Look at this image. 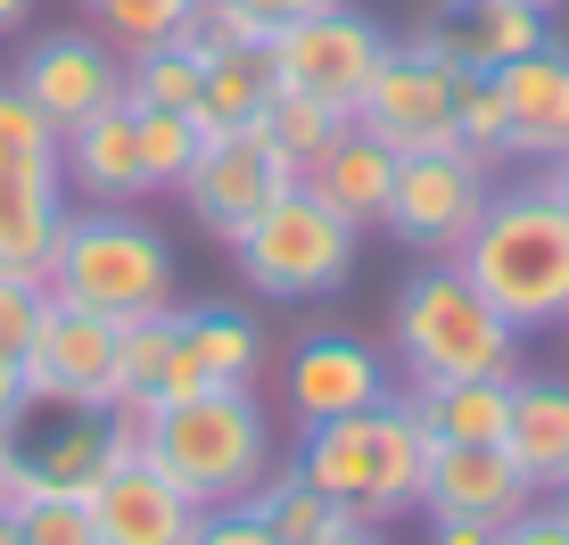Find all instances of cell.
<instances>
[{
    "mask_svg": "<svg viewBox=\"0 0 569 545\" xmlns=\"http://www.w3.org/2000/svg\"><path fill=\"white\" fill-rule=\"evenodd\" d=\"M83 9H91V26H100L116 50H149V42H173L199 0H83Z\"/></svg>",
    "mask_w": 569,
    "mask_h": 545,
    "instance_id": "obj_30",
    "label": "cell"
},
{
    "mask_svg": "<svg viewBox=\"0 0 569 545\" xmlns=\"http://www.w3.org/2000/svg\"><path fill=\"white\" fill-rule=\"evenodd\" d=\"M132 116H141V174H149V190H182V174L199 166L207 132L190 125L182 108H132Z\"/></svg>",
    "mask_w": 569,
    "mask_h": 545,
    "instance_id": "obj_29",
    "label": "cell"
},
{
    "mask_svg": "<svg viewBox=\"0 0 569 545\" xmlns=\"http://www.w3.org/2000/svg\"><path fill=\"white\" fill-rule=\"evenodd\" d=\"M272 100V67L264 50H207V75H199V108H190V125L199 132H240L257 125Z\"/></svg>",
    "mask_w": 569,
    "mask_h": 545,
    "instance_id": "obj_24",
    "label": "cell"
},
{
    "mask_svg": "<svg viewBox=\"0 0 569 545\" xmlns=\"http://www.w3.org/2000/svg\"><path fill=\"white\" fill-rule=\"evenodd\" d=\"M528 9H561V0H528Z\"/></svg>",
    "mask_w": 569,
    "mask_h": 545,
    "instance_id": "obj_43",
    "label": "cell"
},
{
    "mask_svg": "<svg viewBox=\"0 0 569 545\" xmlns=\"http://www.w3.org/2000/svg\"><path fill=\"white\" fill-rule=\"evenodd\" d=\"M83 504H91L100 545H190V537H199V521H207V504H190L149 455L100 463V479L83 488Z\"/></svg>",
    "mask_w": 569,
    "mask_h": 545,
    "instance_id": "obj_13",
    "label": "cell"
},
{
    "mask_svg": "<svg viewBox=\"0 0 569 545\" xmlns=\"http://www.w3.org/2000/svg\"><path fill=\"white\" fill-rule=\"evenodd\" d=\"M545 190H553V207L569 216V158H545Z\"/></svg>",
    "mask_w": 569,
    "mask_h": 545,
    "instance_id": "obj_40",
    "label": "cell"
},
{
    "mask_svg": "<svg viewBox=\"0 0 569 545\" xmlns=\"http://www.w3.org/2000/svg\"><path fill=\"white\" fill-rule=\"evenodd\" d=\"M248 513H257L281 545H313V537H330V529H339V521H356L339 496H322V488H313L298 463H272V472H264V488L248 496Z\"/></svg>",
    "mask_w": 569,
    "mask_h": 545,
    "instance_id": "obj_25",
    "label": "cell"
},
{
    "mask_svg": "<svg viewBox=\"0 0 569 545\" xmlns=\"http://www.w3.org/2000/svg\"><path fill=\"white\" fill-rule=\"evenodd\" d=\"M199 75L207 58L173 33V42H149V50H124V100L132 108H199Z\"/></svg>",
    "mask_w": 569,
    "mask_h": 545,
    "instance_id": "obj_26",
    "label": "cell"
},
{
    "mask_svg": "<svg viewBox=\"0 0 569 545\" xmlns=\"http://www.w3.org/2000/svg\"><path fill=\"white\" fill-rule=\"evenodd\" d=\"M298 182H306L322 207H339V216L356 224V231H371V224L388 216V182H397V158H388V149L371 141L356 116H347V125H339V141H330L322 158H313V166L298 174Z\"/></svg>",
    "mask_w": 569,
    "mask_h": 545,
    "instance_id": "obj_20",
    "label": "cell"
},
{
    "mask_svg": "<svg viewBox=\"0 0 569 545\" xmlns=\"http://www.w3.org/2000/svg\"><path fill=\"white\" fill-rule=\"evenodd\" d=\"M397 397L363 339H339V330H313V339L289 356V405L298 422H339V414H363V405Z\"/></svg>",
    "mask_w": 569,
    "mask_h": 545,
    "instance_id": "obj_17",
    "label": "cell"
},
{
    "mask_svg": "<svg viewBox=\"0 0 569 545\" xmlns=\"http://www.w3.org/2000/svg\"><path fill=\"white\" fill-rule=\"evenodd\" d=\"M141 455L173 479L190 504H248L264 488L272 430H264V405L257 388H199V397H149L141 414Z\"/></svg>",
    "mask_w": 569,
    "mask_h": 545,
    "instance_id": "obj_1",
    "label": "cell"
},
{
    "mask_svg": "<svg viewBox=\"0 0 569 545\" xmlns=\"http://www.w3.org/2000/svg\"><path fill=\"white\" fill-rule=\"evenodd\" d=\"M455 58H446L429 33L413 42H388L380 75H371V91L356 100V125L371 141L388 149V158H429V149H462V125H455Z\"/></svg>",
    "mask_w": 569,
    "mask_h": 545,
    "instance_id": "obj_7",
    "label": "cell"
},
{
    "mask_svg": "<svg viewBox=\"0 0 569 545\" xmlns=\"http://www.w3.org/2000/svg\"><path fill=\"white\" fill-rule=\"evenodd\" d=\"M42 315H50L42 272H0V356H26V339H33Z\"/></svg>",
    "mask_w": 569,
    "mask_h": 545,
    "instance_id": "obj_33",
    "label": "cell"
},
{
    "mask_svg": "<svg viewBox=\"0 0 569 545\" xmlns=\"http://www.w3.org/2000/svg\"><path fill=\"white\" fill-rule=\"evenodd\" d=\"M26 397L33 405H58V414H108L116 405V323L108 315H83V306H58L33 323L26 339Z\"/></svg>",
    "mask_w": 569,
    "mask_h": 545,
    "instance_id": "obj_10",
    "label": "cell"
},
{
    "mask_svg": "<svg viewBox=\"0 0 569 545\" xmlns=\"http://www.w3.org/2000/svg\"><path fill=\"white\" fill-rule=\"evenodd\" d=\"M33 414V397H26V364L17 356H0V438H17V422Z\"/></svg>",
    "mask_w": 569,
    "mask_h": 545,
    "instance_id": "obj_36",
    "label": "cell"
},
{
    "mask_svg": "<svg viewBox=\"0 0 569 545\" xmlns=\"http://www.w3.org/2000/svg\"><path fill=\"white\" fill-rule=\"evenodd\" d=\"M257 125H264V141L281 149V158L298 166V174H306L330 141H339V125H347V116H339V108H322V100H306V91H289V83H272V100H264Z\"/></svg>",
    "mask_w": 569,
    "mask_h": 545,
    "instance_id": "obj_28",
    "label": "cell"
},
{
    "mask_svg": "<svg viewBox=\"0 0 569 545\" xmlns=\"http://www.w3.org/2000/svg\"><path fill=\"white\" fill-rule=\"evenodd\" d=\"M455 265L512 330H553L569 315V216L545 182L496 190L470 240L455 248Z\"/></svg>",
    "mask_w": 569,
    "mask_h": 545,
    "instance_id": "obj_2",
    "label": "cell"
},
{
    "mask_svg": "<svg viewBox=\"0 0 569 545\" xmlns=\"http://www.w3.org/2000/svg\"><path fill=\"white\" fill-rule=\"evenodd\" d=\"M313 545H388V537L371 529V521H339V529H330V537H313Z\"/></svg>",
    "mask_w": 569,
    "mask_h": 545,
    "instance_id": "obj_39",
    "label": "cell"
},
{
    "mask_svg": "<svg viewBox=\"0 0 569 545\" xmlns=\"http://www.w3.org/2000/svg\"><path fill=\"white\" fill-rule=\"evenodd\" d=\"M231 9H248V17L272 33V26H298V17H313V9H339V0H231Z\"/></svg>",
    "mask_w": 569,
    "mask_h": 545,
    "instance_id": "obj_37",
    "label": "cell"
},
{
    "mask_svg": "<svg viewBox=\"0 0 569 545\" xmlns=\"http://www.w3.org/2000/svg\"><path fill=\"white\" fill-rule=\"evenodd\" d=\"M67 224V174L58 166H0V272H42Z\"/></svg>",
    "mask_w": 569,
    "mask_h": 545,
    "instance_id": "obj_21",
    "label": "cell"
},
{
    "mask_svg": "<svg viewBox=\"0 0 569 545\" xmlns=\"http://www.w3.org/2000/svg\"><path fill=\"white\" fill-rule=\"evenodd\" d=\"M429 545H496V521H429Z\"/></svg>",
    "mask_w": 569,
    "mask_h": 545,
    "instance_id": "obj_38",
    "label": "cell"
},
{
    "mask_svg": "<svg viewBox=\"0 0 569 545\" xmlns=\"http://www.w3.org/2000/svg\"><path fill=\"white\" fill-rule=\"evenodd\" d=\"M388 339H397L405 388L413 380H503L520 373V330L462 281L455 257L421 265L388 306Z\"/></svg>",
    "mask_w": 569,
    "mask_h": 545,
    "instance_id": "obj_4",
    "label": "cell"
},
{
    "mask_svg": "<svg viewBox=\"0 0 569 545\" xmlns=\"http://www.w3.org/2000/svg\"><path fill=\"white\" fill-rule=\"evenodd\" d=\"M190 545H281V537H272L264 521L248 513V504H214V513L199 521V537H190Z\"/></svg>",
    "mask_w": 569,
    "mask_h": 545,
    "instance_id": "obj_35",
    "label": "cell"
},
{
    "mask_svg": "<svg viewBox=\"0 0 569 545\" xmlns=\"http://www.w3.org/2000/svg\"><path fill=\"white\" fill-rule=\"evenodd\" d=\"M421 33L455 58V67L496 75L503 58L553 42V9H528V0H446V17H429Z\"/></svg>",
    "mask_w": 569,
    "mask_h": 545,
    "instance_id": "obj_18",
    "label": "cell"
},
{
    "mask_svg": "<svg viewBox=\"0 0 569 545\" xmlns=\"http://www.w3.org/2000/svg\"><path fill=\"white\" fill-rule=\"evenodd\" d=\"M9 472H17V438H0V496H9ZM9 513V504H0Z\"/></svg>",
    "mask_w": 569,
    "mask_h": 545,
    "instance_id": "obj_42",
    "label": "cell"
},
{
    "mask_svg": "<svg viewBox=\"0 0 569 545\" xmlns=\"http://www.w3.org/2000/svg\"><path fill=\"white\" fill-rule=\"evenodd\" d=\"M223 248L240 257L248 289H264V298L298 306V298H330V289L356 281L363 231L347 224L339 207H322L306 182H289L281 199H264V216H248Z\"/></svg>",
    "mask_w": 569,
    "mask_h": 545,
    "instance_id": "obj_6",
    "label": "cell"
},
{
    "mask_svg": "<svg viewBox=\"0 0 569 545\" xmlns=\"http://www.w3.org/2000/svg\"><path fill=\"white\" fill-rule=\"evenodd\" d=\"M17 545H100V529H91V504L42 488L33 504H17Z\"/></svg>",
    "mask_w": 569,
    "mask_h": 545,
    "instance_id": "obj_32",
    "label": "cell"
},
{
    "mask_svg": "<svg viewBox=\"0 0 569 545\" xmlns=\"http://www.w3.org/2000/svg\"><path fill=\"white\" fill-rule=\"evenodd\" d=\"M42 281L58 306H83V315H108V323L166 315L173 306V248L132 207H83V216L58 224Z\"/></svg>",
    "mask_w": 569,
    "mask_h": 545,
    "instance_id": "obj_5",
    "label": "cell"
},
{
    "mask_svg": "<svg viewBox=\"0 0 569 545\" xmlns=\"http://www.w3.org/2000/svg\"><path fill=\"white\" fill-rule=\"evenodd\" d=\"M429 438L421 414L397 397L363 405V414H339V422H306V446H298V472L313 479L322 496H339L356 521L388 529V521L421 513V479H429Z\"/></svg>",
    "mask_w": 569,
    "mask_h": 545,
    "instance_id": "obj_3",
    "label": "cell"
},
{
    "mask_svg": "<svg viewBox=\"0 0 569 545\" xmlns=\"http://www.w3.org/2000/svg\"><path fill=\"white\" fill-rule=\"evenodd\" d=\"M100 463H108V422L100 414H67V430H58L50 446H33L26 472L42 479L50 496H83L91 479H100Z\"/></svg>",
    "mask_w": 569,
    "mask_h": 545,
    "instance_id": "obj_27",
    "label": "cell"
},
{
    "mask_svg": "<svg viewBox=\"0 0 569 545\" xmlns=\"http://www.w3.org/2000/svg\"><path fill=\"white\" fill-rule=\"evenodd\" d=\"M298 182V166L264 141V125H240V132H207L199 141V166L182 174V199L214 240H231L248 216H264V199Z\"/></svg>",
    "mask_w": 569,
    "mask_h": 545,
    "instance_id": "obj_11",
    "label": "cell"
},
{
    "mask_svg": "<svg viewBox=\"0 0 569 545\" xmlns=\"http://www.w3.org/2000/svg\"><path fill=\"white\" fill-rule=\"evenodd\" d=\"M58 174H67V190H83L91 207L149 199V174H141V116H132V100H108V108H91L83 125L58 132Z\"/></svg>",
    "mask_w": 569,
    "mask_h": 545,
    "instance_id": "obj_15",
    "label": "cell"
},
{
    "mask_svg": "<svg viewBox=\"0 0 569 545\" xmlns=\"http://www.w3.org/2000/svg\"><path fill=\"white\" fill-rule=\"evenodd\" d=\"M380 58H388V33L371 26L363 9H347V0L264 33L272 83L306 91V100H322V108H339V116H356V100L371 91V75H380Z\"/></svg>",
    "mask_w": 569,
    "mask_h": 545,
    "instance_id": "obj_9",
    "label": "cell"
},
{
    "mask_svg": "<svg viewBox=\"0 0 569 545\" xmlns=\"http://www.w3.org/2000/svg\"><path fill=\"white\" fill-rule=\"evenodd\" d=\"M553 330H561V339H569V315H561V323H553Z\"/></svg>",
    "mask_w": 569,
    "mask_h": 545,
    "instance_id": "obj_44",
    "label": "cell"
},
{
    "mask_svg": "<svg viewBox=\"0 0 569 545\" xmlns=\"http://www.w3.org/2000/svg\"><path fill=\"white\" fill-rule=\"evenodd\" d=\"M173 339L199 356V373L214 388H257V364H264L257 315H240V306H173Z\"/></svg>",
    "mask_w": 569,
    "mask_h": 545,
    "instance_id": "obj_23",
    "label": "cell"
},
{
    "mask_svg": "<svg viewBox=\"0 0 569 545\" xmlns=\"http://www.w3.org/2000/svg\"><path fill=\"white\" fill-rule=\"evenodd\" d=\"M405 405L421 414V430L438 446H487L512 430V373L503 380H413Z\"/></svg>",
    "mask_w": 569,
    "mask_h": 545,
    "instance_id": "obj_22",
    "label": "cell"
},
{
    "mask_svg": "<svg viewBox=\"0 0 569 545\" xmlns=\"http://www.w3.org/2000/svg\"><path fill=\"white\" fill-rule=\"evenodd\" d=\"M512 463L528 472L537 496H569V380L561 373H512Z\"/></svg>",
    "mask_w": 569,
    "mask_h": 545,
    "instance_id": "obj_19",
    "label": "cell"
},
{
    "mask_svg": "<svg viewBox=\"0 0 569 545\" xmlns=\"http://www.w3.org/2000/svg\"><path fill=\"white\" fill-rule=\"evenodd\" d=\"M26 17H33V0H0V33H17Z\"/></svg>",
    "mask_w": 569,
    "mask_h": 545,
    "instance_id": "obj_41",
    "label": "cell"
},
{
    "mask_svg": "<svg viewBox=\"0 0 569 545\" xmlns=\"http://www.w3.org/2000/svg\"><path fill=\"white\" fill-rule=\"evenodd\" d=\"M512 158H569V42H537L496 67Z\"/></svg>",
    "mask_w": 569,
    "mask_h": 545,
    "instance_id": "obj_16",
    "label": "cell"
},
{
    "mask_svg": "<svg viewBox=\"0 0 569 545\" xmlns=\"http://www.w3.org/2000/svg\"><path fill=\"white\" fill-rule=\"evenodd\" d=\"M537 496L528 472L512 463V446L487 438V446H429V479H421V513L429 521H512L520 504Z\"/></svg>",
    "mask_w": 569,
    "mask_h": 545,
    "instance_id": "obj_14",
    "label": "cell"
},
{
    "mask_svg": "<svg viewBox=\"0 0 569 545\" xmlns=\"http://www.w3.org/2000/svg\"><path fill=\"white\" fill-rule=\"evenodd\" d=\"M496 545H569V496H528L496 529Z\"/></svg>",
    "mask_w": 569,
    "mask_h": 545,
    "instance_id": "obj_34",
    "label": "cell"
},
{
    "mask_svg": "<svg viewBox=\"0 0 569 545\" xmlns=\"http://www.w3.org/2000/svg\"><path fill=\"white\" fill-rule=\"evenodd\" d=\"M496 199V166L479 149H429V158H397V182H388V216L380 231L405 240L413 257H455L470 240V224Z\"/></svg>",
    "mask_w": 569,
    "mask_h": 545,
    "instance_id": "obj_8",
    "label": "cell"
},
{
    "mask_svg": "<svg viewBox=\"0 0 569 545\" xmlns=\"http://www.w3.org/2000/svg\"><path fill=\"white\" fill-rule=\"evenodd\" d=\"M455 125H462V149H479L487 166L512 158V132H503V91H496V75H479V67H462V75H455Z\"/></svg>",
    "mask_w": 569,
    "mask_h": 545,
    "instance_id": "obj_31",
    "label": "cell"
},
{
    "mask_svg": "<svg viewBox=\"0 0 569 545\" xmlns=\"http://www.w3.org/2000/svg\"><path fill=\"white\" fill-rule=\"evenodd\" d=\"M9 83L67 132V125H83L91 108L124 100V50H116L108 33H83V26H74V33H42V42L17 58Z\"/></svg>",
    "mask_w": 569,
    "mask_h": 545,
    "instance_id": "obj_12",
    "label": "cell"
}]
</instances>
